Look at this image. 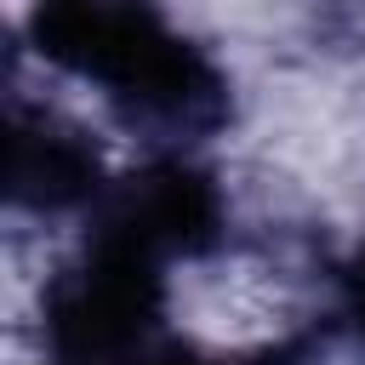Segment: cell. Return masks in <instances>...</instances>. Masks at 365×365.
Wrapping results in <instances>:
<instances>
[{
    "label": "cell",
    "mask_w": 365,
    "mask_h": 365,
    "mask_svg": "<svg viewBox=\"0 0 365 365\" xmlns=\"http://www.w3.org/2000/svg\"><path fill=\"white\" fill-rule=\"evenodd\" d=\"M34 51L103 86L125 131L148 143H194L228 120L222 68L165 29L154 0H34Z\"/></svg>",
    "instance_id": "obj_1"
},
{
    "label": "cell",
    "mask_w": 365,
    "mask_h": 365,
    "mask_svg": "<svg viewBox=\"0 0 365 365\" xmlns=\"http://www.w3.org/2000/svg\"><path fill=\"white\" fill-rule=\"evenodd\" d=\"M165 262L125 251L114 240H91L57 279L46 285V336L63 365H108L143 348V336L165 314Z\"/></svg>",
    "instance_id": "obj_2"
},
{
    "label": "cell",
    "mask_w": 365,
    "mask_h": 365,
    "mask_svg": "<svg viewBox=\"0 0 365 365\" xmlns=\"http://www.w3.org/2000/svg\"><path fill=\"white\" fill-rule=\"evenodd\" d=\"M91 240H114L154 262L205 257L222 240V194L194 165H143L108 182L91 205Z\"/></svg>",
    "instance_id": "obj_3"
},
{
    "label": "cell",
    "mask_w": 365,
    "mask_h": 365,
    "mask_svg": "<svg viewBox=\"0 0 365 365\" xmlns=\"http://www.w3.org/2000/svg\"><path fill=\"white\" fill-rule=\"evenodd\" d=\"M103 188H108L103 154L80 125H68L46 108L11 103V120H6V194H11V205L74 211V205H97Z\"/></svg>",
    "instance_id": "obj_4"
},
{
    "label": "cell",
    "mask_w": 365,
    "mask_h": 365,
    "mask_svg": "<svg viewBox=\"0 0 365 365\" xmlns=\"http://www.w3.org/2000/svg\"><path fill=\"white\" fill-rule=\"evenodd\" d=\"M348 314H354V325L365 331V245H359V257L348 262Z\"/></svg>",
    "instance_id": "obj_5"
},
{
    "label": "cell",
    "mask_w": 365,
    "mask_h": 365,
    "mask_svg": "<svg viewBox=\"0 0 365 365\" xmlns=\"http://www.w3.org/2000/svg\"><path fill=\"white\" fill-rule=\"evenodd\" d=\"M143 365H205V359H194V354H182V348H171V354H160V359H143Z\"/></svg>",
    "instance_id": "obj_6"
}]
</instances>
